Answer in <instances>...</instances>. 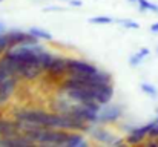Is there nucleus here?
<instances>
[{
    "label": "nucleus",
    "mask_w": 158,
    "mask_h": 147,
    "mask_svg": "<svg viewBox=\"0 0 158 147\" xmlns=\"http://www.w3.org/2000/svg\"><path fill=\"white\" fill-rule=\"evenodd\" d=\"M151 31H152V32H158V23H154V25L151 26Z\"/></svg>",
    "instance_id": "obj_24"
},
{
    "label": "nucleus",
    "mask_w": 158,
    "mask_h": 147,
    "mask_svg": "<svg viewBox=\"0 0 158 147\" xmlns=\"http://www.w3.org/2000/svg\"><path fill=\"white\" fill-rule=\"evenodd\" d=\"M9 49V40H8V35L6 32L5 34H0V57Z\"/></svg>",
    "instance_id": "obj_17"
},
{
    "label": "nucleus",
    "mask_w": 158,
    "mask_h": 147,
    "mask_svg": "<svg viewBox=\"0 0 158 147\" xmlns=\"http://www.w3.org/2000/svg\"><path fill=\"white\" fill-rule=\"evenodd\" d=\"M8 35V40H9V48L12 46H17V45H34V43H39V39L34 37L31 32H22V31H11V32H6Z\"/></svg>",
    "instance_id": "obj_3"
},
{
    "label": "nucleus",
    "mask_w": 158,
    "mask_h": 147,
    "mask_svg": "<svg viewBox=\"0 0 158 147\" xmlns=\"http://www.w3.org/2000/svg\"><path fill=\"white\" fill-rule=\"evenodd\" d=\"M148 138H158V124H155V126L151 129V132H149Z\"/></svg>",
    "instance_id": "obj_20"
},
{
    "label": "nucleus",
    "mask_w": 158,
    "mask_h": 147,
    "mask_svg": "<svg viewBox=\"0 0 158 147\" xmlns=\"http://www.w3.org/2000/svg\"><path fill=\"white\" fill-rule=\"evenodd\" d=\"M129 2H131V3H134V2H138V0H129Z\"/></svg>",
    "instance_id": "obj_25"
},
{
    "label": "nucleus",
    "mask_w": 158,
    "mask_h": 147,
    "mask_svg": "<svg viewBox=\"0 0 158 147\" xmlns=\"http://www.w3.org/2000/svg\"><path fill=\"white\" fill-rule=\"evenodd\" d=\"M138 6H140L141 12H144V11H155V12H158V6L151 3L149 0H138Z\"/></svg>",
    "instance_id": "obj_15"
},
{
    "label": "nucleus",
    "mask_w": 158,
    "mask_h": 147,
    "mask_svg": "<svg viewBox=\"0 0 158 147\" xmlns=\"http://www.w3.org/2000/svg\"><path fill=\"white\" fill-rule=\"evenodd\" d=\"M68 61H69V58H66V57H55L54 61L51 63V66L46 69L48 75H49V77H54V78L66 75V74H68V69H69Z\"/></svg>",
    "instance_id": "obj_6"
},
{
    "label": "nucleus",
    "mask_w": 158,
    "mask_h": 147,
    "mask_svg": "<svg viewBox=\"0 0 158 147\" xmlns=\"http://www.w3.org/2000/svg\"><path fill=\"white\" fill-rule=\"evenodd\" d=\"M19 78H20V77L11 75V77H8L5 81H2V83H0V106L6 104V103L9 101V98L12 97L14 91L17 89Z\"/></svg>",
    "instance_id": "obj_4"
},
{
    "label": "nucleus",
    "mask_w": 158,
    "mask_h": 147,
    "mask_svg": "<svg viewBox=\"0 0 158 147\" xmlns=\"http://www.w3.org/2000/svg\"><path fill=\"white\" fill-rule=\"evenodd\" d=\"M0 2H2V0H0Z\"/></svg>",
    "instance_id": "obj_28"
},
{
    "label": "nucleus",
    "mask_w": 158,
    "mask_h": 147,
    "mask_svg": "<svg viewBox=\"0 0 158 147\" xmlns=\"http://www.w3.org/2000/svg\"><path fill=\"white\" fill-rule=\"evenodd\" d=\"M92 91H94V98H95V101H97V103H100L102 106L107 104V103L112 100V95H114L112 83L95 86V88H92Z\"/></svg>",
    "instance_id": "obj_8"
},
{
    "label": "nucleus",
    "mask_w": 158,
    "mask_h": 147,
    "mask_svg": "<svg viewBox=\"0 0 158 147\" xmlns=\"http://www.w3.org/2000/svg\"><path fill=\"white\" fill-rule=\"evenodd\" d=\"M72 104H74V101L69 97H64V98L58 97V98H55V101L52 103V109L57 113H68L71 110Z\"/></svg>",
    "instance_id": "obj_10"
},
{
    "label": "nucleus",
    "mask_w": 158,
    "mask_h": 147,
    "mask_svg": "<svg viewBox=\"0 0 158 147\" xmlns=\"http://www.w3.org/2000/svg\"><path fill=\"white\" fill-rule=\"evenodd\" d=\"M19 120H6V118H0V137L9 138V137H15L19 135Z\"/></svg>",
    "instance_id": "obj_9"
},
{
    "label": "nucleus",
    "mask_w": 158,
    "mask_h": 147,
    "mask_svg": "<svg viewBox=\"0 0 158 147\" xmlns=\"http://www.w3.org/2000/svg\"><path fill=\"white\" fill-rule=\"evenodd\" d=\"M91 23H100V25H107V23H112V18L110 17H103V15H100V17H92L91 20H89Z\"/></svg>",
    "instance_id": "obj_18"
},
{
    "label": "nucleus",
    "mask_w": 158,
    "mask_h": 147,
    "mask_svg": "<svg viewBox=\"0 0 158 147\" xmlns=\"http://www.w3.org/2000/svg\"><path fill=\"white\" fill-rule=\"evenodd\" d=\"M157 52H158V49H157Z\"/></svg>",
    "instance_id": "obj_27"
},
{
    "label": "nucleus",
    "mask_w": 158,
    "mask_h": 147,
    "mask_svg": "<svg viewBox=\"0 0 158 147\" xmlns=\"http://www.w3.org/2000/svg\"><path fill=\"white\" fill-rule=\"evenodd\" d=\"M68 75H92L95 74L98 69L91 64L86 60H78V58H69L68 61Z\"/></svg>",
    "instance_id": "obj_1"
},
{
    "label": "nucleus",
    "mask_w": 158,
    "mask_h": 147,
    "mask_svg": "<svg viewBox=\"0 0 158 147\" xmlns=\"http://www.w3.org/2000/svg\"><path fill=\"white\" fill-rule=\"evenodd\" d=\"M54 58H55V55L54 54H51V52H48L46 49L43 51V52H40L39 55H37V64H40L43 69H45V72H46V69L51 66V63L54 61Z\"/></svg>",
    "instance_id": "obj_11"
},
{
    "label": "nucleus",
    "mask_w": 158,
    "mask_h": 147,
    "mask_svg": "<svg viewBox=\"0 0 158 147\" xmlns=\"http://www.w3.org/2000/svg\"><path fill=\"white\" fill-rule=\"evenodd\" d=\"M43 72H45V69H43L40 64H37L35 61H34V63H23L19 77L23 78V80H26V81H34V80H37Z\"/></svg>",
    "instance_id": "obj_5"
},
{
    "label": "nucleus",
    "mask_w": 158,
    "mask_h": 147,
    "mask_svg": "<svg viewBox=\"0 0 158 147\" xmlns=\"http://www.w3.org/2000/svg\"><path fill=\"white\" fill-rule=\"evenodd\" d=\"M121 116V107L115 106V104H105L100 107L98 115H97V121L94 124H109V123H115L118 118Z\"/></svg>",
    "instance_id": "obj_2"
},
{
    "label": "nucleus",
    "mask_w": 158,
    "mask_h": 147,
    "mask_svg": "<svg viewBox=\"0 0 158 147\" xmlns=\"http://www.w3.org/2000/svg\"><path fill=\"white\" fill-rule=\"evenodd\" d=\"M69 3H71V5H74V6H81V5H83L80 0H69Z\"/></svg>",
    "instance_id": "obj_22"
},
{
    "label": "nucleus",
    "mask_w": 158,
    "mask_h": 147,
    "mask_svg": "<svg viewBox=\"0 0 158 147\" xmlns=\"http://www.w3.org/2000/svg\"><path fill=\"white\" fill-rule=\"evenodd\" d=\"M88 133H89L95 141L103 143V144H112V146H114V143L117 141L109 130H106L105 127H100V124H94V127L91 126V129H89Z\"/></svg>",
    "instance_id": "obj_7"
},
{
    "label": "nucleus",
    "mask_w": 158,
    "mask_h": 147,
    "mask_svg": "<svg viewBox=\"0 0 158 147\" xmlns=\"http://www.w3.org/2000/svg\"><path fill=\"white\" fill-rule=\"evenodd\" d=\"M88 141L83 138L81 132H71L69 133V138H68V147H80V146H86Z\"/></svg>",
    "instance_id": "obj_12"
},
{
    "label": "nucleus",
    "mask_w": 158,
    "mask_h": 147,
    "mask_svg": "<svg viewBox=\"0 0 158 147\" xmlns=\"http://www.w3.org/2000/svg\"><path fill=\"white\" fill-rule=\"evenodd\" d=\"M120 23L124 26V28H131V29H138L140 25L137 22H132V20H120Z\"/></svg>",
    "instance_id": "obj_19"
},
{
    "label": "nucleus",
    "mask_w": 158,
    "mask_h": 147,
    "mask_svg": "<svg viewBox=\"0 0 158 147\" xmlns=\"http://www.w3.org/2000/svg\"><path fill=\"white\" fill-rule=\"evenodd\" d=\"M0 141H2V137H0Z\"/></svg>",
    "instance_id": "obj_26"
},
{
    "label": "nucleus",
    "mask_w": 158,
    "mask_h": 147,
    "mask_svg": "<svg viewBox=\"0 0 158 147\" xmlns=\"http://www.w3.org/2000/svg\"><path fill=\"white\" fill-rule=\"evenodd\" d=\"M8 77H11V75H9L5 69H2V67H0V83H2V81H5Z\"/></svg>",
    "instance_id": "obj_21"
},
{
    "label": "nucleus",
    "mask_w": 158,
    "mask_h": 147,
    "mask_svg": "<svg viewBox=\"0 0 158 147\" xmlns=\"http://www.w3.org/2000/svg\"><path fill=\"white\" fill-rule=\"evenodd\" d=\"M29 32H31L34 37H37L39 40H52V35H51L48 31H45V29H40V28H31Z\"/></svg>",
    "instance_id": "obj_14"
},
{
    "label": "nucleus",
    "mask_w": 158,
    "mask_h": 147,
    "mask_svg": "<svg viewBox=\"0 0 158 147\" xmlns=\"http://www.w3.org/2000/svg\"><path fill=\"white\" fill-rule=\"evenodd\" d=\"M141 91H143L144 94H148L149 97H152V98H157V97H158L157 88H155V86H152V84L143 83V84H141Z\"/></svg>",
    "instance_id": "obj_16"
},
{
    "label": "nucleus",
    "mask_w": 158,
    "mask_h": 147,
    "mask_svg": "<svg viewBox=\"0 0 158 147\" xmlns=\"http://www.w3.org/2000/svg\"><path fill=\"white\" fill-rule=\"evenodd\" d=\"M149 52H151V51H149L148 48L140 49L137 54H134V55L131 57V60H129V64H131V66H138V64H140V63H141V61H143V60H144V58L149 55Z\"/></svg>",
    "instance_id": "obj_13"
},
{
    "label": "nucleus",
    "mask_w": 158,
    "mask_h": 147,
    "mask_svg": "<svg viewBox=\"0 0 158 147\" xmlns=\"http://www.w3.org/2000/svg\"><path fill=\"white\" fill-rule=\"evenodd\" d=\"M5 32H6V26H5V23L0 22V34H5Z\"/></svg>",
    "instance_id": "obj_23"
}]
</instances>
